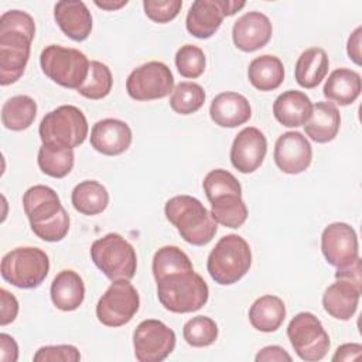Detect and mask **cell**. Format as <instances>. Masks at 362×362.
Wrapping results in <instances>:
<instances>
[{
	"instance_id": "obj_25",
	"label": "cell",
	"mask_w": 362,
	"mask_h": 362,
	"mask_svg": "<svg viewBox=\"0 0 362 362\" xmlns=\"http://www.w3.org/2000/svg\"><path fill=\"white\" fill-rule=\"evenodd\" d=\"M341 126V115L331 102H317L313 105L310 119L304 123L305 134L315 143L332 141Z\"/></svg>"
},
{
	"instance_id": "obj_18",
	"label": "cell",
	"mask_w": 362,
	"mask_h": 362,
	"mask_svg": "<svg viewBox=\"0 0 362 362\" xmlns=\"http://www.w3.org/2000/svg\"><path fill=\"white\" fill-rule=\"evenodd\" d=\"M225 17V0H195L187 13L185 27L191 35L205 40L219 30Z\"/></svg>"
},
{
	"instance_id": "obj_27",
	"label": "cell",
	"mask_w": 362,
	"mask_h": 362,
	"mask_svg": "<svg viewBox=\"0 0 362 362\" xmlns=\"http://www.w3.org/2000/svg\"><path fill=\"white\" fill-rule=\"evenodd\" d=\"M328 68L327 52L321 47H311L300 54L294 68V78L301 88L313 89L327 76Z\"/></svg>"
},
{
	"instance_id": "obj_3",
	"label": "cell",
	"mask_w": 362,
	"mask_h": 362,
	"mask_svg": "<svg viewBox=\"0 0 362 362\" xmlns=\"http://www.w3.org/2000/svg\"><path fill=\"white\" fill-rule=\"evenodd\" d=\"M156 283L158 301L165 310L175 314L198 311L209 297L208 284L194 270L168 274Z\"/></svg>"
},
{
	"instance_id": "obj_7",
	"label": "cell",
	"mask_w": 362,
	"mask_h": 362,
	"mask_svg": "<svg viewBox=\"0 0 362 362\" xmlns=\"http://www.w3.org/2000/svg\"><path fill=\"white\" fill-rule=\"evenodd\" d=\"M40 65L52 82L68 89H78L88 78L90 62L76 48L51 44L42 49Z\"/></svg>"
},
{
	"instance_id": "obj_9",
	"label": "cell",
	"mask_w": 362,
	"mask_h": 362,
	"mask_svg": "<svg viewBox=\"0 0 362 362\" xmlns=\"http://www.w3.org/2000/svg\"><path fill=\"white\" fill-rule=\"evenodd\" d=\"M287 337L294 352L303 361H321L329 351V337L313 313L296 314L287 325Z\"/></svg>"
},
{
	"instance_id": "obj_47",
	"label": "cell",
	"mask_w": 362,
	"mask_h": 362,
	"mask_svg": "<svg viewBox=\"0 0 362 362\" xmlns=\"http://www.w3.org/2000/svg\"><path fill=\"white\" fill-rule=\"evenodd\" d=\"M361 42H362V27H356L349 38H348V44H346V54L348 57L356 64L361 65Z\"/></svg>"
},
{
	"instance_id": "obj_21",
	"label": "cell",
	"mask_w": 362,
	"mask_h": 362,
	"mask_svg": "<svg viewBox=\"0 0 362 362\" xmlns=\"http://www.w3.org/2000/svg\"><path fill=\"white\" fill-rule=\"evenodd\" d=\"M209 116L219 127H238L252 117L249 100L238 92L218 93L209 106Z\"/></svg>"
},
{
	"instance_id": "obj_30",
	"label": "cell",
	"mask_w": 362,
	"mask_h": 362,
	"mask_svg": "<svg viewBox=\"0 0 362 362\" xmlns=\"http://www.w3.org/2000/svg\"><path fill=\"white\" fill-rule=\"evenodd\" d=\"M75 211L82 215L93 216L102 214L109 205V192L103 184L95 180H85L75 185L71 194Z\"/></svg>"
},
{
	"instance_id": "obj_29",
	"label": "cell",
	"mask_w": 362,
	"mask_h": 362,
	"mask_svg": "<svg viewBox=\"0 0 362 362\" xmlns=\"http://www.w3.org/2000/svg\"><path fill=\"white\" fill-rule=\"evenodd\" d=\"M249 82L262 92L277 89L284 81V65L276 55H260L247 68Z\"/></svg>"
},
{
	"instance_id": "obj_41",
	"label": "cell",
	"mask_w": 362,
	"mask_h": 362,
	"mask_svg": "<svg viewBox=\"0 0 362 362\" xmlns=\"http://www.w3.org/2000/svg\"><path fill=\"white\" fill-rule=\"evenodd\" d=\"M31 230L34 232V235L37 238H40L45 242H59V240H62L69 232V216H68L65 208L54 219H51L45 223L37 225V226H31Z\"/></svg>"
},
{
	"instance_id": "obj_48",
	"label": "cell",
	"mask_w": 362,
	"mask_h": 362,
	"mask_svg": "<svg viewBox=\"0 0 362 362\" xmlns=\"http://www.w3.org/2000/svg\"><path fill=\"white\" fill-rule=\"evenodd\" d=\"M361 352H362V345L361 344H355V342L344 344V345L337 348L335 354L332 355V361L334 362H337V361H354L361 355Z\"/></svg>"
},
{
	"instance_id": "obj_49",
	"label": "cell",
	"mask_w": 362,
	"mask_h": 362,
	"mask_svg": "<svg viewBox=\"0 0 362 362\" xmlns=\"http://www.w3.org/2000/svg\"><path fill=\"white\" fill-rule=\"evenodd\" d=\"M95 4L99 8H103V10H107V11H115V10H119V8L124 7L127 4V0H122V1H112V0L99 1V0H95Z\"/></svg>"
},
{
	"instance_id": "obj_16",
	"label": "cell",
	"mask_w": 362,
	"mask_h": 362,
	"mask_svg": "<svg viewBox=\"0 0 362 362\" xmlns=\"http://www.w3.org/2000/svg\"><path fill=\"white\" fill-rule=\"evenodd\" d=\"M272 34V21L260 11L245 13L232 27L233 44L243 52H253L263 48L270 41Z\"/></svg>"
},
{
	"instance_id": "obj_14",
	"label": "cell",
	"mask_w": 362,
	"mask_h": 362,
	"mask_svg": "<svg viewBox=\"0 0 362 362\" xmlns=\"http://www.w3.org/2000/svg\"><path fill=\"white\" fill-rule=\"evenodd\" d=\"M273 158L283 173L300 174L311 164L313 147L303 133L286 132L276 140Z\"/></svg>"
},
{
	"instance_id": "obj_46",
	"label": "cell",
	"mask_w": 362,
	"mask_h": 362,
	"mask_svg": "<svg viewBox=\"0 0 362 362\" xmlns=\"http://www.w3.org/2000/svg\"><path fill=\"white\" fill-rule=\"evenodd\" d=\"M17 359H18V345L16 339L6 332L0 334V361L16 362Z\"/></svg>"
},
{
	"instance_id": "obj_34",
	"label": "cell",
	"mask_w": 362,
	"mask_h": 362,
	"mask_svg": "<svg viewBox=\"0 0 362 362\" xmlns=\"http://www.w3.org/2000/svg\"><path fill=\"white\" fill-rule=\"evenodd\" d=\"M151 270L156 281H158L168 274L194 270V266L187 253L182 252L180 247L163 246L154 253Z\"/></svg>"
},
{
	"instance_id": "obj_5",
	"label": "cell",
	"mask_w": 362,
	"mask_h": 362,
	"mask_svg": "<svg viewBox=\"0 0 362 362\" xmlns=\"http://www.w3.org/2000/svg\"><path fill=\"white\" fill-rule=\"evenodd\" d=\"M90 259L112 281L130 280L137 270L136 250L119 233H107L96 239L90 246Z\"/></svg>"
},
{
	"instance_id": "obj_12",
	"label": "cell",
	"mask_w": 362,
	"mask_h": 362,
	"mask_svg": "<svg viewBox=\"0 0 362 362\" xmlns=\"http://www.w3.org/2000/svg\"><path fill=\"white\" fill-rule=\"evenodd\" d=\"M175 332L160 320H144L133 332L134 356L139 362H161L175 348Z\"/></svg>"
},
{
	"instance_id": "obj_20",
	"label": "cell",
	"mask_w": 362,
	"mask_h": 362,
	"mask_svg": "<svg viewBox=\"0 0 362 362\" xmlns=\"http://www.w3.org/2000/svg\"><path fill=\"white\" fill-rule=\"evenodd\" d=\"M23 208L30 226L45 223L58 216L64 206L57 192L47 185H33L23 195Z\"/></svg>"
},
{
	"instance_id": "obj_40",
	"label": "cell",
	"mask_w": 362,
	"mask_h": 362,
	"mask_svg": "<svg viewBox=\"0 0 362 362\" xmlns=\"http://www.w3.org/2000/svg\"><path fill=\"white\" fill-rule=\"evenodd\" d=\"M181 0H144L143 8L146 16L158 24L168 23L174 20L181 11Z\"/></svg>"
},
{
	"instance_id": "obj_19",
	"label": "cell",
	"mask_w": 362,
	"mask_h": 362,
	"mask_svg": "<svg viewBox=\"0 0 362 362\" xmlns=\"http://www.w3.org/2000/svg\"><path fill=\"white\" fill-rule=\"evenodd\" d=\"M54 18L61 31L74 41H85L92 31V14L83 1L62 0L54 6Z\"/></svg>"
},
{
	"instance_id": "obj_24",
	"label": "cell",
	"mask_w": 362,
	"mask_h": 362,
	"mask_svg": "<svg viewBox=\"0 0 362 362\" xmlns=\"http://www.w3.org/2000/svg\"><path fill=\"white\" fill-rule=\"evenodd\" d=\"M51 301L61 311L79 308L85 298V284L82 277L69 269L61 270L51 283Z\"/></svg>"
},
{
	"instance_id": "obj_8",
	"label": "cell",
	"mask_w": 362,
	"mask_h": 362,
	"mask_svg": "<svg viewBox=\"0 0 362 362\" xmlns=\"http://www.w3.org/2000/svg\"><path fill=\"white\" fill-rule=\"evenodd\" d=\"M1 277L18 288H35L49 272L48 255L40 247H16L1 259Z\"/></svg>"
},
{
	"instance_id": "obj_35",
	"label": "cell",
	"mask_w": 362,
	"mask_h": 362,
	"mask_svg": "<svg viewBox=\"0 0 362 362\" xmlns=\"http://www.w3.org/2000/svg\"><path fill=\"white\" fill-rule=\"evenodd\" d=\"M113 85V76L107 65L100 61H90L86 81L76 90L86 99L99 100L106 98Z\"/></svg>"
},
{
	"instance_id": "obj_36",
	"label": "cell",
	"mask_w": 362,
	"mask_h": 362,
	"mask_svg": "<svg viewBox=\"0 0 362 362\" xmlns=\"http://www.w3.org/2000/svg\"><path fill=\"white\" fill-rule=\"evenodd\" d=\"M205 102V90L195 82H180L171 92L170 106L178 115L198 112Z\"/></svg>"
},
{
	"instance_id": "obj_6",
	"label": "cell",
	"mask_w": 362,
	"mask_h": 362,
	"mask_svg": "<svg viewBox=\"0 0 362 362\" xmlns=\"http://www.w3.org/2000/svg\"><path fill=\"white\" fill-rule=\"evenodd\" d=\"M88 132L89 126L83 112L74 105H62L48 112L38 127L42 143L66 148L81 146L86 140Z\"/></svg>"
},
{
	"instance_id": "obj_32",
	"label": "cell",
	"mask_w": 362,
	"mask_h": 362,
	"mask_svg": "<svg viewBox=\"0 0 362 362\" xmlns=\"http://www.w3.org/2000/svg\"><path fill=\"white\" fill-rule=\"evenodd\" d=\"M37 163L40 170L45 175L52 178H64L74 168V163H75L74 148L42 143L38 150Z\"/></svg>"
},
{
	"instance_id": "obj_44",
	"label": "cell",
	"mask_w": 362,
	"mask_h": 362,
	"mask_svg": "<svg viewBox=\"0 0 362 362\" xmlns=\"http://www.w3.org/2000/svg\"><path fill=\"white\" fill-rule=\"evenodd\" d=\"M361 274H362V260L358 256L352 263H349L344 267H338L335 272V279L349 281L362 288V276Z\"/></svg>"
},
{
	"instance_id": "obj_39",
	"label": "cell",
	"mask_w": 362,
	"mask_h": 362,
	"mask_svg": "<svg viewBox=\"0 0 362 362\" xmlns=\"http://www.w3.org/2000/svg\"><path fill=\"white\" fill-rule=\"evenodd\" d=\"M205 65L206 58L204 51L194 44H185L175 52V66L184 78H199L205 71Z\"/></svg>"
},
{
	"instance_id": "obj_17",
	"label": "cell",
	"mask_w": 362,
	"mask_h": 362,
	"mask_svg": "<svg viewBox=\"0 0 362 362\" xmlns=\"http://www.w3.org/2000/svg\"><path fill=\"white\" fill-rule=\"evenodd\" d=\"M130 126L119 119L107 117L96 122L90 130V146L100 154L119 156L132 144Z\"/></svg>"
},
{
	"instance_id": "obj_13",
	"label": "cell",
	"mask_w": 362,
	"mask_h": 362,
	"mask_svg": "<svg viewBox=\"0 0 362 362\" xmlns=\"http://www.w3.org/2000/svg\"><path fill=\"white\" fill-rule=\"evenodd\" d=\"M321 252L334 267H344L359 256L355 229L345 222H332L321 233Z\"/></svg>"
},
{
	"instance_id": "obj_31",
	"label": "cell",
	"mask_w": 362,
	"mask_h": 362,
	"mask_svg": "<svg viewBox=\"0 0 362 362\" xmlns=\"http://www.w3.org/2000/svg\"><path fill=\"white\" fill-rule=\"evenodd\" d=\"M37 116V103L28 95H16L1 106V123L6 129L21 132L28 129Z\"/></svg>"
},
{
	"instance_id": "obj_43",
	"label": "cell",
	"mask_w": 362,
	"mask_h": 362,
	"mask_svg": "<svg viewBox=\"0 0 362 362\" xmlns=\"http://www.w3.org/2000/svg\"><path fill=\"white\" fill-rule=\"evenodd\" d=\"M1 297V317H0V325L4 327L10 322H13L18 314V301L17 298L8 293L6 288L0 290Z\"/></svg>"
},
{
	"instance_id": "obj_42",
	"label": "cell",
	"mask_w": 362,
	"mask_h": 362,
	"mask_svg": "<svg viewBox=\"0 0 362 362\" xmlns=\"http://www.w3.org/2000/svg\"><path fill=\"white\" fill-rule=\"evenodd\" d=\"M79 359V349L74 345L41 346L33 356L34 362H78Z\"/></svg>"
},
{
	"instance_id": "obj_10",
	"label": "cell",
	"mask_w": 362,
	"mask_h": 362,
	"mask_svg": "<svg viewBox=\"0 0 362 362\" xmlns=\"http://www.w3.org/2000/svg\"><path fill=\"white\" fill-rule=\"evenodd\" d=\"M140 308V297L130 280H116L96 304V317L106 327H122L132 321Z\"/></svg>"
},
{
	"instance_id": "obj_4",
	"label": "cell",
	"mask_w": 362,
	"mask_h": 362,
	"mask_svg": "<svg viewBox=\"0 0 362 362\" xmlns=\"http://www.w3.org/2000/svg\"><path fill=\"white\" fill-rule=\"evenodd\" d=\"M250 266V246L242 236L235 233L221 238L206 260L209 276L221 286L238 283L249 272Z\"/></svg>"
},
{
	"instance_id": "obj_1",
	"label": "cell",
	"mask_w": 362,
	"mask_h": 362,
	"mask_svg": "<svg viewBox=\"0 0 362 362\" xmlns=\"http://www.w3.org/2000/svg\"><path fill=\"white\" fill-rule=\"evenodd\" d=\"M35 37L34 18L21 10L4 11L0 17V85L17 82L30 59Z\"/></svg>"
},
{
	"instance_id": "obj_37",
	"label": "cell",
	"mask_w": 362,
	"mask_h": 362,
	"mask_svg": "<svg viewBox=\"0 0 362 362\" xmlns=\"http://www.w3.org/2000/svg\"><path fill=\"white\" fill-rule=\"evenodd\" d=\"M216 322L205 315H197L188 320L182 327V335L188 345L204 348L212 345L218 338Z\"/></svg>"
},
{
	"instance_id": "obj_15",
	"label": "cell",
	"mask_w": 362,
	"mask_h": 362,
	"mask_svg": "<svg viewBox=\"0 0 362 362\" xmlns=\"http://www.w3.org/2000/svg\"><path fill=\"white\" fill-rule=\"evenodd\" d=\"M267 153V140L257 127H245L233 139L230 147V163L242 174L256 171Z\"/></svg>"
},
{
	"instance_id": "obj_26",
	"label": "cell",
	"mask_w": 362,
	"mask_h": 362,
	"mask_svg": "<svg viewBox=\"0 0 362 362\" xmlns=\"http://www.w3.org/2000/svg\"><path fill=\"white\" fill-rule=\"evenodd\" d=\"M362 89L361 75L349 68H338L332 71L322 88L324 96L339 106L354 103Z\"/></svg>"
},
{
	"instance_id": "obj_2",
	"label": "cell",
	"mask_w": 362,
	"mask_h": 362,
	"mask_svg": "<svg viewBox=\"0 0 362 362\" xmlns=\"http://www.w3.org/2000/svg\"><path fill=\"white\" fill-rule=\"evenodd\" d=\"M165 218L175 226L181 238L194 246L208 245L216 230L218 223L204 204L191 195H175L165 202Z\"/></svg>"
},
{
	"instance_id": "obj_33",
	"label": "cell",
	"mask_w": 362,
	"mask_h": 362,
	"mask_svg": "<svg viewBox=\"0 0 362 362\" xmlns=\"http://www.w3.org/2000/svg\"><path fill=\"white\" fill-rule=\"evenodd\" d=\"M211 215L225 228H240L247 219V206L242 195H222L211 201Z\"/></svg>"
},
{
	"instance_id": "obj_28",
	"label": "cell",
	"mask_w": 362,
	"mask_h": 362,
	"mask_svg": "<svg viewBox=\"0 0 362 362\" xmlns=\"http://www.w3.org/2000/svg\"><path fill=\"white\" fill-rule=\"evenodd\" d=\"M286 318L283 300L273 294H266L253 301L249 308V321L260 332L277 331Z\"/></svg>"
},
{
	"instance_id": "obj_11",
	"label": "cell",
	"mask_w": 362,
	"mask_h": 362,
	"mask_svg": "<svg viewBox=\"0 0 362 362\" xmlns=\"http://www.w3.org/2000/svg\"><path fill=\"white\" fill-rule=\"evenodd\" d=\"M173 89V72L160 61H150L134 68L126 79V90L129 96L139 102L163 99L168 96Z\"/></svg>"
},
{
	"instance_id": "obj_38",
	"label": "cell",
	"mask_w": 362,
	"mask_h": 362,
	"mask_svg": "<svg viewBox=\"0 0 362 362\" xmlns=\"http://www.w3.org/2000/svg\"><path fill=\"white\" fill-rule=\"evenodd\" d=\"M202 187L209 202L218 197L228 195V194L242 195L240 182L236 180V177L232 173L223 168H216L209 171L202 181Z\"/></svg>"
},
{
	"instance_id": "obj_45",
	"label": "cell",
	"mask_w": 362,
	"mask_h": 362,
	"mask_svg": "<svg viewBox=\"0 0 362 362\" xmlns=\"http://www.w3.org/2000/svg\"><path fill=\"white\" fill-rule=\"evenodd\" d=\"M256 362H291V355L279 345L262 348L255 356Z\"/></svg>"
},
{
	"instance_id": "obj_22",
	"label": "cell",
	"mask_w": 362,
	"mask_h": 362,
	"mask_svg": "<svg viewBox=\"0 0 362 362\" xmlns=\"http://www.w3.org/2000/svg\"><path fill=\"white\" fill-rule=\"evenodd\" d=\"M361 293V287L345 280H337L324 291L322 307L332 318L348 321L358 310Z\"/></svg>"
},
{
	"instance_id": "obj_23",
	"label": "cell",
	"mask_w": 362,
	"mask_h": 362,
	"mask_svg": "<svg viewBox=\"0 0 362 362\" xmlns=\"http://www.w3.org/2000/svg\"><path fill=\"white\" fill-rule=\"evenodd\" d=\"M313 112L311 99L301 90H286L273 103V115L286 127H300L310 119Z\"/></svg>"
}]
</instances>
